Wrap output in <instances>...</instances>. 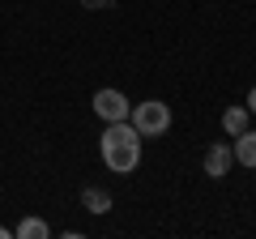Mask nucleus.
Masks as SVG:
<instances>
[{
  "label": "nucleus",
  "instance_id": "1",
  "mask_svg": "<svg viewBox=\"0 0 256 239\" xmlns=\"http://www.w3.org/2000/svg\"><path fill=\"white\" fill-rule=\"evenodd\" d=\"M102 162H107L116 175L137 171V162H141V132L132 128L128 120L107 124V132H102Z\"/></svg>",
  "mask_w": 256,
  "mask_h": 239
},
{
  "label": "nucleus",
  "instance_id": "2",
  "mask_svg": "<svg viewBox=\"0 0 256 239\" xmlns=\"http://www.w3.org/2000/svg\"><path fill=\"white\" fill-rule=\"evenodd\" d=\"M128 124H132L141 137H158V132L171 128V107L158 102V98H146V102H137V107H128Z\"/></svg>",
  "mask_w": 256,
  "mask_h": 239
},
{
  "label": "nucleus",
  "instance_id": "3",
  "mask_svg": "<svg viewBox=\"0 0 256 239\" xmlns=\"http://www.w3.org/2000/svg\"><path fill=\"white\" fill-rule=\"evenodd\" d=\"M128 107H132V102H128L120 90H98V94H94V111H98L107 124H116V120H128Z\"/></svg>",
  "mask_w": 256,
  "mask_h": 239
},
{
  "label": "nucleus",
  "instance_id": "4",
  "mask_svg": "<svg viewBox=\"0 0 256 239\" xmlns=\"http://www.w3.org/2000/svg\"><path fill=\"white\" fill-rule=\"evenodd\" d=\"M230 162H235V150L222 146V141H214V146L205 150V175H214V180H222V175L230 171Z\"/></svg>",
  "mask_w": 256,
  "mask_h": 239
},
{
  "label": "nucleus",
  "instance_id": "5",
  "mask_svg": "<svg viewBox=\"0 0 256 239\" xmlns=\"http://www.w3.org/2000/svg\"><path fill=\"white\" fill-rule=\"evenodd\" d=\"M230 150H235V158H239L244 166H256V132H252V128H248V132H239Z\"/></svg>",
  "mask_w": 256,
  "mask_h": 239
},
{
  "label": "nucleus",
  "instance_id": "6",
  "mask_svg": "<svg viewBox=\"0 0 256 239\" xmlns=\"http://www.w3.org/2000/svg\"><path fill=\"white\" fill-rule=\"evenodd\" d=\"M248 116H252L248 107H230L226 116H222V128H226L230 137H239V132H248Z\"/></svg>",
  "mask_w": 256,
  "mask_h": 239
},
{
  "label": "nucleus",
  "instance_id": "7",
  "mask_svg": "<svg viewBox=\"0 0 256 239\" xmlns=\"http://www.w3.org/2000/svg\"><path fill=\"white\" fill-rule=\"evenodd\" d=\"M82 205H86L90 214H107V210H111V196L102 192V188H86V192H82Z\"/></svg>",
  "mask_w": 256,
  "mask_h": 239
},
{
  "label": "nucleus",
  "instance_id": "8",
  "mask_svg": "<svg viewBox=\"0 0 256 239\" xmlns=\"http://www.w3.org/2000/svg\"><path fill=\"white\" fill-rule=\"evenodd\" d=\"M13 235H18V239H47V235H52V226H47L43 218H26Z\"/></svg>",
  "mask_w": 256,
  "mask_h": 239
},
{
  "label": "nucleus",
  "instance_id": "9",
  "mask_svg": "<svg viewBox=\"0 0 256 239\" xmlns=\"http://www.w3.org/2000/svg\"><path fill=\"white\" fill-rule=\"evenodd\" d=\"M248 111L256 116V86H252V94H248Z\"/></svg>",
  "mask_w": 256,
  "mask_h": 239
},
{
  "label": "nucleus",
  "instance_id": "10",
  "mask_svg": "<svg viewBox=\"0 0 256 239\" xmlns=\"http://www.w3.org/2000/svg\"><path fill=\"white\" fill-rule=\"evenodd\" d=\"M86 9H102V4H107V0H82Z\"/></svg>",
  "mask_w": 256,
  "mask_h": 239
},
{
  "label": "nucleus",
  "instance_id": "11",
  "mask_svg": "<svg viewBox=\"0 0 256 239\" xmlns=\"http://www.w3.org/2000/svg\"><path fill=\"white\" fill-rule=\"evenodd\" d=\"M4 235H9V226H0V239H4Z\"/></svg>",
  "mask_w": 256,
  "mask_h": 239
}]
</instances>
